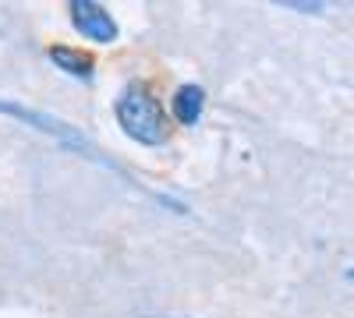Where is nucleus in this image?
Segmentation results:
<instances>
[{
  "instance_id": "f257e3e1",
  "label": "nucleus",
  "mask_w": 354,
  "mask_h": 318,
  "mask_svg": "<svg viewBox=\"0 0 354 318\" xmlns=\"http://www.w3.org/2000/svg\"><path fill=\"white\" fill-rule=\"evenodd\" d=\"M113 117L121 124V131L138 141V146H149V149H160L170 141V117H167V106L160 103V96L142 81H128L121 96L113 103Z\"/></svg>"
},
{
  "instance_id": "f03ea898",
  "label": "nucleus",
  "mask_w": 354,
  "mask_h": 318,
  "mask_svg": "<svg viewBox=\"0 0 354 318\" xmlns=\"http://www.w3.org/2000/svg\"><path fill=\"white\" fill-rule=\"evenodd\" d=\"M68 18L88 43H113L121 36L113 14L103 4H93V0H75V4H68Z\"/></svg>"
},
{
  "instance_id": "7ed1b4c3",
  "label": "nucleus",
  "mask_w": 354,
  "mask_h": 318,
  "mask_svg": "<svg viewBox=\"0 0 354 318\" xmlns=\"http://www.w3.org/2000/svg\"><path fill=\"white\" fill-rule=\"evenodd\" d=\"M202 113H205V89L195 81H185V85H177V92L170 99V124H181V128H192L202 121Z\"/></svg>"
},
{
  "instance_id": "20e7f679",
  "label": "nucleus",
  "mask_w": 354,
  "mask_h": 318,
  "mask_svg": "<svg viewBox=\"0 0 354 318\" xmlns=\"http://www.w3.org/2000/svg\"><path fill=\"white\" fill-rule=\"evenodd\" d=\"M46 57H50L53 68H61V71H68L75 78H93V71H96V57L78 50V46H64V43L61 46H50Z\"/></svg>"
}]
</instances>
